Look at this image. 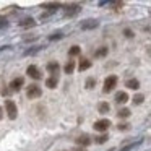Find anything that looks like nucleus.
I'll list each match as a JSON object with an SVG mask.
<instances>
[{
    "label": "nucleus",
    "instance_id": "nucleus-15",
    "mask_svg": "<svg viewBox=\"0 0 151 151\" xmlns=\"http://www.w3.org/2000/svg\"><path fill=\"white\" fill-rule=\"evenodd\" d=\"M125 86L130 88V89H138L140 88V81H138L137 78H132V80H128V81L125 83Z\"/></svg>",
    "mask_w": 151,
    "mask_h": 151
},
{
    "label": "nucleus",
    "instance_id": "nucleus-18",
    "mask_svg": "<svg viewBox=\"0 0 151 151\" xmlns=\"http://www.w3.org/2000/svg\"><path fill=\"white\" fill-rule=\"evenodd\" d=\"M41 7H42V8H46V10H57V8H60V4H42V5H41Z\"/></svg>",
    "mask_w": 151,
    "mask_h": 151
},
{
    "label": "nucleus",
    "instance_id": "nucleus-29",
    "mask_svg": "<svg viewBox=\"0 0 151 151\" xmlns=\"http://www.w3.org/2000/svg\"><path fill=\"white\" fill-rule=\"evenodd\" d=\"M119 130H128V124H119Z\"/></svg>",
    "mask_w": 151,
    "mask_h": 151
},
{
    "label": "nucleus",
    "instance_id": "nucleus-30",
    "mask_svg": "<svg viewBox=\"0 0 151 151\" xmlns=\"http://www.w3.org/2000/svg\"><path fill=\"white\" fill-rule=\"evenodd\" d=\"M124 34H125L127 37H133V33H132L130 29H124Z\"/></svg>",
    "mask_w": 151,
    "mask_h": 151
},
{
    "label": "nucleus",
    "instance_id": "nucleus-13",
    "mask_svg": "<svg viewBox=\"0 0 151 151\" xmlns=\"http://www.w3.org/2000/svg\"><path fill=\"white\" fill-rule=\"evenodd\" d=\"M18 24H20V28H33L36 26V21H34V18H24Z\"/></svg>",
    "mask_w": 151,
    "mask_h": 151
},
{
    "label": "nucleus",
    "instance_id": "nucleus-12",
    "mask_svg": "<svg viewBox=\"0 0 151 151\" xmlns=\"http://www.w3.org/2000/svg\"><path fill=\"white\" fill-rule=\"evenodd\" d=\"M57 85H59V76H49V78L46 80V86L49 89L57 88Z\"/></svg>",
    "mask_w": 151,
    "mask_h": 151
},
{
    "label": "nucleus",
    "instance_id": "nucleus-10",
    "mask_svg": "<svg viewBox=\"0 0 151 151\" xmlns=\"http://www.w3.org/2000/svg\"><path fill=\"white\" fill-rule=\"evenodd\" d=\"M127 101H128V94L125 91L115 93V102H117V104H125Z\"/></svg>",
    "mask_w": 151,
    "mask_h": 151
},
{
    "label": "nucleus",
    "instance_id": "nucleus-9",
    "mask_svg": "<svg viewBox=\"0 0 151 151\" xmlns=\"http://www.w3.org/2000/svg\"><path fill=\"white\" fill-rule=\"evenodd\" d=\"M23 85H24V78H21V76L20 78H15V80H12V83H10V89L15 93H18Z\"/></svg>",
    "mask_w": 151,
    "mask_h": 151
},
{
    "label": "nucleus",
    "instance_id": "nucleus-5",
    "mask_svg": "<svg viewBox=\"0 0 151 151\" xmlns=\"http://www.w3.org/2000/svg\"><path fill=\"white\" fill-rule=\"evenodd\" d=\"M109 127H111V120L109 119H101V120L94 122V130H98V132H106Z\"/></svg>",
    "mask_w": 151,
    "mask_h": 151
},
{
    "label": "nucleus",
    "instance_id": "nucleus-17",
    "mask_svg": "<svg viewBox=\"0 0 151 151\" xmlns=\"http://www.w3.org/2000/svg\"><path fill=\"white\" fill-rule=\"evenodd\" d=\"M109 104L107 102H99V106H98V111H99V114H107L109 112Z\"/></svg>",
    "mask_w": 151,
    "mask_h": 151
},
{
    "label": "nucleus",
    "instance_id": "nucleus-8",
    "mask_svg": "<svg viewBox=\"0 0 151 151\" xmlns=\"http://www.w3.org/2000/svg\"><path fill=\"white\" fill-rule=\"evenodd\" d=\"M81 29H94V28H98L99 26V21L98 20H85V21H81Z\"/></svg>",
    "mask_w": 151,
    "mask_h": 151
},
{
    "label": "nucleus",
    "instance_id": "nucleus-16",
    "mask_svg": "<svg viewBox=\"0 0 151 151\" xmlns=\"http://www.w3.org/2000/svg\"><path fill=\"white\" fill-rule=\"evenodd\" d=\"M65 73L67 75H70V73H73V70H75V60H68L67 62V65H65Z\"/></svg>",
    "mask_w": 151,
    "mask_h": 151
},
{
    "label": "nucleus",
    "instance_id": "nucleus-11",
    "mask_svg": "<svg viewBox=\"0 0 151 151\" xmlns=\"http://www.w3.org/2000/svg\"><path fill=\"white\" fill-rule=\"evenodd\" d=\"M89 143H91V138H89L88 135H81V137H78V138H76V145H80L81 148L88 146Z\"/></svg>",
    "mask_w": 151,
    "mask_h": 151
},
{
    "label": "nucleus",
    "instance_id": "nucleus-31",
    "mask_svg": "<svg viewBox=\"0 0 151 151\" xmlns=\"http://www.w3.org/2000/svg\"><path fill=\"white\" fill-rule=\"evenodd\" d=\"M4 117V109H2V106H0V119Z\"/></svg>",
    "mask_w": 151,
    "mask_h": 151
},
{
    "label": "nucleus",
    "instance_id": "nucleus-27",
    "mask_svg": "<svg viewBox=\"0 0 151 151\" xmlns=\"http://www.w3.org/2000/svg\"><path fill=\"white\" fill-rule=\"evenodd\" d=\"M143 94H137V96H135V98H133V102H135V104H141V102H143Z\"/></svg>",
    "mask_w": 151,
    "mask_h": 151
},
{
    "label": "nucleus",
    "instance_id": "nucleus-22",
    "mask_svg": "<svg viewBox=\"0 0 151 151\" xmlns=\"http://www.w3.org/2000/svg\"><path fill=\"white\" fill-rule=\"evenodd\" d=\"M80 52H81V49H80L78 46H72V47H70V50H68V54H70V55H72V57L78 55Z\"/></svg>",
    "mask_w": 151,
    "mask_h": 151
},
{
    "label": "nucleus",
    "instance_id": "nucleus-1",
    "mask_svg": "<svg viewBox=\"0 0 151 151\" xmlns=\"http://www.w3.org/2000/svg\"><path fill=\"white\" fill-rule=\"evenodd\" d=\"M5 111H7L8 119H12V120H15V119H17L18 107H17V104H15L12 99H7V101H5Z\"/></svg>",
    "mask_w": 151,
    "mask_h": 151
},
{
    "label": "nucleus",
    "instance_id": "nucleus-6",
    "mask_svg": "<svg viewBox=\"0 0 151 151\" xmlns=\"http://www.w3.org/2000/svg\"><path fill=\"white\" fill-rule=\"evenodd\" d=\"M26 73H28V76L29 78H33V80H41V70L37 68L36 65H29L28 67V70H26Z\"/></svg>",
    "mask_w": 151,
    "mask_h": 151
},
{
    "label": "nucleus",
    "instance_id": "nucleus-32",
    "mask_svg": "<svg viewBox=\"0 0 151 151\" xmlns=\"http://www.w3.org/2000/svg\"><path fill=\"white\" fill-rule=\"evenodd\" d=\"M75 151H86V148H76Z\"/></svg>",
    "mask_w": 151,
    "mask_h": 151
},
{
    "label": "nucleus",
    "instance_id": "nucleus-7",
    "mask_svg": "<svg viewBox=\"0 0 151 151\" xmlns=\"http://www.w3.org/2000/svg\"><path fill=\"white\" fill-rule=\"evenodd\" d=\"M47 72L50 73V76H59V72H60V65L57 62H49L46 65Z\"/></svg>",
    "mask_w": 151,
    "mask_h": 151
},
{
    "label": "nucleus",
    "instance_id": "nucleus-20",
    "mask_svg": "<svg viewBox=\"0 0 151 151\" xmlns=\"http://www.w3.org/2000/svg\"><path fill=\"white\" fill-rule=\"evenodd\" d=\"M104 55H107V47H101V49H98L94 52V57H104Z\"/></svg>",
    "mask_w": 151,
    "mask_h": 151
},
{
    "label": "nucleus",
    "instance_id": "nucleus-25",
    "mask_svg": "<svg viewBox=\"0 0 151 151\" xmlns=\"http://www.w3.org/2000/svg\"><path fill=\"white\" fill-rule=\"evenodd\" d=\"M107 135H106V133H102V135H99V137H96V143H99V145H101V143H106V141H107Z\"/></svg>",
    "mask_w": 151,
    "mask_h": 151
},
{
    "label": "nucleus",
    "instance_id": "nucleus-2",
    "mask_svg": "<svg viewBox=\"0 0 151 151\" xmlns=\"http://www.w3.org/2000/svg\"><path fill=\"white\" fill-rule=\"evenodd\" d=\"M115 85H117V76H115V75L107 76V78L104 80V88H102V91H104V93H111L112 89L115 88Z\"/></svg>",
    "mask_w": 151,
    "mask_h": 151
},
{
    "label": "nucleus",
    "instance_id": "nucleus-28",
    "mask_svg": "<svg viewBox=\"0 0 151 151\" xmlns=\"http://www.w3.org/2000/svg\"><path fill=\"white\" fill-rule=\"evenodd\" d=\"M7 20H5V18H2V17H0V28H5V26H7Z\"/></svg>",
    "mask_w": 151,
    "mask_h": 151
},
{
    "label": "nucleus",
    "instance_id": "nucleus-24",
    "mask_svg": "<svg viewBox=\"0 0 151 151\" xmlns=\"http://www.w3.org/2000/svg\"><path fill=\"white\" fill-rule=\"evenodd\" d=\"M39 50H41V47H31V49L24 50V54H23V55H33V54H37Z\"/></svg>",
    "mask_w": 151,
    "mask_h": 151
},
{
    "label": "nucleus",
    "instance_id": "nucleus-23",
    "mask_svg": "<svg viewBox=\"0 0 151 151\" xmlns=\"http://www.w3.org/2000/svg\"><path fill=\"white\" fill-rule=\"evenodd\" d=\"M62 37H63V33L57 31V33H54V34H50V36H49V41H59V39H62Z\"/></svg>",
    "mask_w": 151,
    "mask_h": 151
},
{
    "label": "nucleus",
    "instance_id": "nucleus-4",
    "mask_svg": "<svg viewBox=\"0 0 151 151\" xmlns=\"http://www.w3.org/2000/svg\"><path fill=\"white\" fill-rule=\"evenodd\" d=\"M80 12H81V7L76 5V4H72V5H68V7L63 8V15H65V17H75V15H78Z\"/></svg>",
    "mask_w": 151,
    "mask_h": 151
},
{
    "label": "nucleus",
    "instance_id": "nucleus-19",
    "mask_svg": "<svg viewBox=\"0 0 151 151\" xmlns=\"http://www.w3.org/2000/svg\"><path fill=\"white\" fill-rule=\"evenodd\" d=\"M141 143V140H138V141H135V143H130V145H127V146H124V148H120V151H130V150H133V148H137L138 145Z\"/></svg>",
    "mask_w": 151,
    "mask_h": 151
},
{
    "label": "nucleus",
    "instance_id": "nucleus-26",
    "mask_svg": "<svg viewBox=\"0 0 151 151\" xmlns=\"http://www.w3.org/2000/svg\"><path fill=\"white\" fill-rule=\"evenodd\" d=\"M94 85H96V80L94 78H88V80H86V88H88V89L94 88Z\"/></svg>",
    "mask_w": 151,
    "mask_h": 151
},
{
    "label": "nucleus",
    "instance_id": "nucleus-3",
    "mask_svg": "<svg viewBox=\"0 0 151 151\" xmlns=\"http://www.w3.org/2000/svg\"><path fill=\"white\" fill-rule=\"evenodd\" d=\"M41 94H42V91H41V88L37 85H29L26 88V96L29 99H37Z\"/></svg>",
    "mask_w": 151,
    "mask_h": 151
},
{
    "label": "nucleus",
    "instance_id": "nucleus-14",
    "mask_svg": "<svg viewBox=\"0 0 151 151\" xmlns=\"http://www.w3.org/2000/svg\"><path fill=\"white\" fill-rule=\"evenodd\" d=\"M91 65H93L91 60H88V59H81V60H80V65H78V70H80V72H85V70H88Z\"/></svg>",
    "mask_w": 151,
    "mask_h": 151
},
{
    "label": "nucleus",
    "instance_id": "nucleus-21",
    "mask_svg": "<svg viewBox=\"0 0 151 151\" xmlns=\"http://www.w3.org/2000/svg\"><path fill=\"white\" fill-rule=\"evenodd\" d=\"M117 115H119L120 119H127L128 115H130V111H128L127 107H124V109H120V111L117 112Z\"/></svg>",
    "mask_w": 151,
    "mask_h": 151
}]
</instances>
